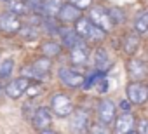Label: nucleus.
<instances>
[{
  "label": "nucleus",
  "instance_id": "obj_1",
  "mask_svg": "<svg viewBox=\"0 0 148 134\" xmlns=\"http://www.w3.org/2000/svg\"><path fill=\"white\" fill-rule=\"evenodd\" d=\"M73 30L77 31L79 38L86 40L87 44H99L106 38L108 33H105L103 30H99L98 26H94L91 23V19L87 16H80L75 23H73Z\"/></svg>",
  "mask_w": 148,
  "mask_h": 134
},
{
  "label": "nucleus",
  "instance_id": "obj_2",
  "mask_svg": "<svg viewBox=\"0 0 148 134\" xmlns=\"http://www.w3.org/2000/svg\"><path fill=\"white\" fill-rule=\"evenodd\" d=\"M49 110L51 113H54L56 117H70L71 111L75 110V106H73L71 99L64 94V92H54L51 96V105H49Z\"/></svg>",
  "mask_w": 148,
  "mask_h": 134
},
{
  "label": "nucleus",
  "instance_id": "obj_3",
  "mask_svg": "<svg viewBox=\"0 0 148 134\" xmlns=\"http://www.w3.org/2000/svg\"><path fill=\"white\" fill-rule=\"evenodd\" d=\"M87 18L91 19V23L94 26H98L105 33H110L113 30V26H115L113 21H112V18H110V14H108V9H105L103 5H91Z\"/></svg>",
  "mask_w": 148,
  "mask_h": 134
},
{
  "label": "nucleus",
  "instance_id": "obj_4",
  "mask_svg": "<svg viewBox=\"0 0 148 134\" xmlns=\"http://www.w3.org/2000/svg\"><path fill=\"white\" fill-rule=\"evenodd\" d=\"M68 129L71 134H87L89 132V113L84 108L73 110L70 115Z\"/></svg>",
  "mask_w": 148,
  "mask_h": 134
},
{
  "label": "nucleus",
  "instance_id": "obj_5",
  "mask_svg": "<svg viewBox=\"0 0 148 134\" xmlns=\"http://www.w3.org/2000/svg\"><path fill=\"white\" fill-rule=\"evenodd\" d=\"M58 79L68 89H79L84 85V80H86V77L82 73L75 72L73 68H68V66H61L58 70Z\"/></svg>",
  "mask_w": 148,
  "mask_h": 134
},
{
  "label": "nucleus",
  "instance_id": "obj_6",
  "mask_svg": "<svg viewBox=\"0 0 148 134\" xmlns=\"http://www.w3.org/2000/svg\"><path fill=\"white\" fill-rule=\"evenodd\" d=\"M70 54H68V59H70V64L71 66H84L87 61H89V54H91V49H89V44L86 40H79L71 49H68Z\"/></svg>",
  "mask_w": 148,
  "mask_h": 134
},
{
  "label": "nucleus",
  "instance_id": "obj_7",
  "mask_svg": "<svg viewBox=\"0 0 148 134\" xmlns=\"http://www.w3.org/2000/svg\"><path fill=\"white\" fill-rule=\"evenodd\" d=\"M32 84V80L25 79V77H18V79H11L7 80V84L4 85V94L9 99H19L25 96L28 85Z\"/></svg>",
  "mask_w": 148,
  "mask_h": 134
},
{
  "label": "nucleus",
  "instance_id": "obj_8",
  "mask_svg": "<svg viewBox=\"0 0 148 134\" xmlns=\"http://www.w3.org/2000/svg\"><path fill=\"white\" fill-rule=\"evenodd\" d=\"M125 94L131 105H145L148 101V85L143 82H129L125 87Z\"/></svg>",
  "mask_w": 148,
  "mask_h": 134
},
{
  "label": "nucleus",
  "instance_id": "obj_9",
  "mask_svg": "<svg viewBox=\"0 0 148 134\" xmlns=\"http://www.w3.org/2000/svg\"><path fill=\"white\" fill-rule=\"evenodd\" d=\"M96 113H98L99 122L108 127V125L113 124V120H115V117H117V106H115V103H113L112 99L103 98V99H99V103H98Z\"/></svg>",
  "mask_w": 148,
  "mask_h": 134
},
{
  "label": "nucleus",
  "instance_id": "obj_10",
  "mask_svg": "<svg viewBox=\"0 0 148 134\" xmlns=\"http://www.w3.org/2000/svg\"><path fill=\"white\" fill-rule=\"evenodd\" d=\"M21 28V18L9 12V11H0V33L4 35H16Z\"/></svg>",
  "mask_w": 148,
  "mask_h": 134
},
{
  "label": "nucleus",
  "instance_id": "obj_11",
  "mask_svg": "<svg viewBox=\"0 0 148 134\" xmlns=\"http://www.w3.org/2000/svg\"><path fill=\"white\" fill-rule=\"evenodd\" d=\"M51 124H52V113H51V110L47 106H38V108L33 110V113H32V127L35 131H38V132L45 131V129L51 127Z\"/></svg>",
  "mask_w": 148,
  "mask_h": 134
},
{
  "label": "nucleus",
  "instance_id": "obj_12",
  "mask_svg": "<svg viewBox=\"0 0 148 134\" xmlns=\"http://www.w3.org/2000/svg\"><path fill=\"white\" fill-rule=\"evenodd\" d=\"M127 75L132 82H141L146 75H148V68H146V63L141 61L139 57H129L127 59Z\"/></svg>",
  "mask_w": 148,
  "mask_h": 134
},
{
  "label": "nucleus",
  "instance_id": "obj_13",
  "mask_svg": "<svg viewBox=\"0 0 148 134\" xmlns=\"http://www.w3.org/2000/svg\"><path fill=\"white\" fill-rule=\"evenodd\" d=\"M80 16H82V11H80V9H77L75 5H71L70 2H64V4L61 5V9H59L56 19H58L61 25H73Z\"/></svg>",
  "mask_w": 148,
  "mask_h": 134
},
{
  "label": "nucleus",
  "instance_id": "obj_14",
  "mask_svg": "<svg viewBox=\"0 0 148 134\" xmlns=\"http://www.w3.org/2000/svg\"><path fill=\"white\" fill-rule=\"evenodd\" d=\"M113 125H115V134H127V132L134 131L136 118L131 111L129 113H120L119 117H115Z\"/></svg>",
  "mask_w": 148,
  "mask_h": 134
},
{
  "label": "nucleus",
  "instance_id": "obj_15",
  "mask_svg": "<svg viewBox=\"0 0 148 134\" xmlns=\"http://www.w3.org/2000/svg\"><path fill=\"white\" fill-rule=\"evenodd\" d=\"M58 35H59V44L63 45V49L66 47V49H71L73 45H75L80 38H79V35H77V31L73 30V26H59V31H58Z\"/></svg>",
  "mask_w": 148,
  "mask_h": 134
},
{
  "label": "nucleus",
  "instance_id": "obj_16",
  "mask_svg": "<svg viewBox=\"0 0 148 134\" xmlns=\"http://www.w3.org/2000/svg\"><path fill=\"white\" fill-rule=\"evenodd\" d=\"M61 54H63V45L58 40H44L40 44V56L54 59V57H59Z\"/></svg>",
  "mask_w": 148,
  "mask_h": 134
},
{
  "label": "nucleus",
  "instance_id": "obj_17",
  "mask_svg": "<svg viewBox=\"0 0 148 134\" xmlns=\"http://www.w3.org/2000/svg\"><path fill=\"white\" fill-rule=\"evenodd\" d=\"M110 64H112V57L108 54V51L105 47H98L94 51V68L96 72H106L110 68Z\"/></svg>",
  "mask_w": 148,
  "mask_h": 134
},
{
  "label": "nucleus",
  "instance_id": "obj_18",
  "mask_svg": "<svg viewBox=\"0 0 148 134\" xmlns=\"http://www.w3.org/2000/svg\"><path fill=\"white\" fill-rule=\"evenodd\" d=\"M32 68H33V72L40 77V80H44L47 75H49V72H51V68H52V59H49V57H44V56H38L32 64Z\"/></svg>",
  "mask_w": 148,
  "mask_h": 134
},
{
  "label": "nucleus",
  "instance_id": "obj_19",
  "mask_svg": "<svg viewBox=\"0 0 148 134\" xmlns=\"http://www.w3.org/2000/svg\"><path fill=\"white\" fill-rule=\"evenodd\" d=\"M63 4H64L63 0H44L38 9V14L42 18H56Z\"/></svg>",
  "mask_w": 148,
  "mask_h": 134
},
{
  "label": "nucleus",
  "instance_id": "obj_20",
  "mask_svg": "<svg viewBox=\"0 0 148 134\" xmlns=\"http://www.w3.org/2000/svg\"><path fill=\"white\" fill-rule=\"evenodd\" d=\"M139 44H141V40H139V37L136 33L125 35L124 40H122V51H124V54L129 56V57H134L136 52H138V49H139Z\"/></svg>",
  "mask_w": 148,
  "mask_h": 134
},
{
  "label": "nucleus",
  "instance_id": "obj_21",
  "mask_svg": "<svg viewBox=\"0 0 148 134\" xmlns=\"http://www.w3.org/2000/svg\"><path fill=\"white\" fill-rule=\"evenodd\" d=\"M5 11L19 16V18H25L26 14L33 12L32 7L26 4V0H9V2H5Z\"/></svg>",
  "mask_w": 148,
  "mask_h": 134
},
{
  "label": "nucleus",
  "instance_id": "obj_22",
  "mask_svg": "<svg viewBox=\"0 0 148 134\" xmlns=\"http://www.w3.org/2000/svg\"><path fill=\"white\" fill-rule=\"evenodd\" d=\"M16 35H19L26 42H32V40H37L40 37V28L38 26H33V25H26V23L21 21V28L18 30Z\"/></svg>",
  "mask_w": 148,
  "mask_h": 134
},
{
  "label": "nucleus",
  "instance_id": "obj_23",
  "mask_svg": "<svg viewBox=\"0 0 148 134\" xmlns=\"http://www.w3.org/2000/svg\"><path fill=\"white\" fill-rule=\"evenodd\" d=\"M12 72H14V61H12L11 57L4 59L2 63H0V82H4V80H11Z\"/></svg>",
  "mask_w": 148,
  "mask_h": 134
},
{
  "label": "nucleus",
  "instance_id": "obj_24",
  "mask_svg": "<svg viewBox=\"0 0 148 134\" xmlns=\"http://www.w3.org/2000/svg\"><path fill=\"white\" fill-rule=\"evenodd\" d=\"M134 31L139 35L148 31V12H143L134 19Z\"/></svg>",
  "mask_w": 148,
  "mask_h": 134
},
{
  "label": "nucleus",
  "instance_id": "obj_25",
  "mask_svg": "<svg viewBox=\"0 0 148 134\" xmlns=\"http://www.w3.org/2000/svg\"><path fill=\"white\" fill-rule=\"evenodd\" d=\"M108 14H110L112 21H113V25H122L124 19H125V12H124L122 9H119V7H112V9H108Z\"/></svg>",
  "mask_w": 148,
  "mask_h": 134
},
{
  "label": "nucleus",
  "instance_id": "obj_26",
  "mask_svg": "<svg viewBox=\"0 0 148 134\" xmlns=\"http://www.w3.org/2000/svg\"><path fill=\"white\" fill-rule=\"evenodd\" d=\"M68 2L71 5H75L77 9H80V11H86L92 5V0H68Z\"/></svg>",
  "mask_w": 148,
  "mask_h": 134
},
{
  "label": "nucleus",
  "instance_id": "obj_27",
  "mask_svg": "<svg viewBox=\"0 0 148 134\" xmlns=\"http://www.w3.org/2000/svg\"><path fill=\"white\" fill-rule=\"evenodd\" d=\"M89 134H110V129L106 125H103V124H96V125L91 127Z\"/></svg>",
  "mask_w": 148,
  "mask_h": 134
},
{
  "label": "nucleus",
  "instance_id": "obj_28",
  "mask_svg": "<svg viewBox=\"0 0 148 134\" xmlns=\"http://www.w3.org/2000/svg\"><path fill=\"white\" fill-rule=\"evenodd\" d=\"M138 134H148V118H141L138 124Z\"/></svg>",
  "mask_w": 148,
  "mask_h": 134
},
{
  "label": "nucleus",
  "instance_id": "obj_29",
  "mask_svg": "<svg viewBox=\"0 0 148 134\" xmlns=\"http://www.w3.org/2000/svg\"><path fill=\"white\" fill-rule=\"evenodd\" d=\"M42 2H44V0H26V4H28V5L32 7V11L37 12V14H38V9H40Z\"/></svg>",
  "mask_w": 148,
  "mask_h": 134
},
{
  "label": "nucleus",
  "instance_id": "obj_30",
  "mask_svg": "<svg viewBox=\"0 0 148 134\" xmlns=\"http://www.w3.org/2000/svg\"><path fill=\"white\" fill-rule=\"evenodd\" d=\"M120 110H122V113H129V111H131V103H129V99H122V101H120Z\"/></svg>",
  "mask_w": 148,
  "mask_h": 134
},
{
  "label": "nucleus",
  "instance_id": "obj_31",
  "mask_svg": "<svg viewBox=\"0 0 148 134\" xmlns=\"http://www.w3.org/2000/svg\"><path fill=\"white\" fill-rule=\"evenodd\" d=\"M40 134H58V132H54L51 129H45V131H40Z\"/></svg>",
  "mask_w": 148,
  "mask_h": 134
},
{
  "label": "nucleus",
  "instance_id": "obj_32",
  "mask_svg": "<svg viewBox=\"0 0 148 134\" xmlns=\"http://www.w3.org/2000/svg\"><path fill=\"white\" fill-rule=\"evenodd\" d=\"M0 96H4V84L0 82Z\"/></svg>",
  "mask_w": 148,
  "mask_h": 134
},
{
  "label": "nucleus",
  "instance_id": "obj_33",
  "mask_svg": "<svg viewBox=\"0 0 148 134\" xmlns=\"http://www.w3.org/2000/svg\"><path fill=\"white\" fill-rule=\"evenodd\" d=\"M127 134H138V132H136V131H131V132H127Z\"/></svg>",
  "mask_w": 148,
  "mask_h": 134
},
{
  "label": "nucleus",
  "instance_id": "obj_34",
  "mask_svg": "<svg viewBox=\"0 0 148 134\" xmlns=\"http://www.w3.org/2000/svg\"><path fill=\"white\" fill-rule=\"evenodd\" d=\"M2 2H4V4H5V2H9V0H2Z\"/></svg>",
  "mask_w": 148,
  "mask_h": 134
}]
</instances>
